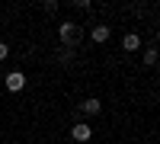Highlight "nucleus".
<instances>
[{
  "instance_id": "1",
  "label": "nucleus",
  "mask_w": 160,
  "mask_h": 144,
  "mask_svg": "<svg viewBox=\"0 0 160 144\" xmlns=\"http://www.w3.org/2000/svg\"><path fill=\"white\" fill-rule=\"evenodd\" d=\"M83 26L80 22H74V19H64L61 26H58V38H61V48H77L80 42H83Z\"/></svg>"
},
{
  "instance_id": "2",
  "label": "nucleus",
  "mask_w": 160,
  "mask_h": 144,
  "mask_svg": "<svg viewBox=\"0 0 160 144\" xmlns=\"http://www.w3.org/2000/svg\"><path fill=\"white\" fill-rule=\"evenodd\" d=\"M3 87L10 90V93H22V90H26V74L22 71H10L3 77Z\"/></svg>"
},
{
  "instance_id": "3",
  "label": "nucleus",
  "mask_w": 160,
  "mask_h": 144,
  "mask_svg": "<svg viewBox=\"0 0 160 144\" xmlns=\"http://www.w3.org/2000/svg\"><path fill=\"white\" fill-rule=\"evenodd\" d=\"M109 35H112V29H109L106 22H99V26H93V29H90V38H93L96 45H106V42H109Z\"/></svg>"
},
{
  "instance_id": "4",
  "label": "nucleus",
  "mask_w": 160,
  "mask_h": 144,
  "mask_svg": "<svg viewBox=\"0 0 160 144\" xmlns=\"http://www.w3.org/2000/svg\"><path fill=\"white\" fill-rule=\"evenodd\" d=\"M71 138H74V141H80V144H83V141H90V138H93V128H90L87 122H77V125L71 128Z\"/></svg>"
},
{
  "instance_id": "5",
  "label": "nucleus",
  "mask_w": 160,
  "mask_h": 144,
  "mask_svg": "<svg viewBox=\"0 0 160 144\" xmlns=\"http://www.w3.org/2000/svg\"><path fill=\"white\" fill-rule=\"evenodd\" d=\"M99 109H102V102L96 99V96H90V99H83V102H80V115H99Z\"/></svg>"
},
{
  "instance_id": "6",
  "label": "nucleus",
  "mask_w": 160,
  "mask_h": 144,
  "mask_svg": "<svg viewBox=\"0 0 160 144\" xmlns=\"http://www.w3.org/2000/svg\"><path fill=\"white\" fill-rule=\"evenodd\" d=\"M122 48H125V51H138V48H141V35H138V32H128V35L122 38Z\"/></svg>"
},
{
  "instance_id": "7",
  "label": "nucleus",
  "mask_w": 160,
  "mask_h": 144,
  "mask_svg": "<svg viewBox=\"0 0 160 144\" xmlns=\"http://www.w3.org/2000/svg\"><path fill=\"white\" fill-rule=\"evenodd\" d=\"M58 61H61V64H71V61H74V48H61V51H58Z\"/></svg>"
},
{
  "instance_id": "8",
  "label": "nucleus",
  "mask_w": 160,
  "mask_h": 144,
  "mask_svg": "<svg viewBox=\"0 0 160 144\" xmlns=\"http://www.w3.org/2000/svg\"><path fill=\"white\" fill-rule=\"evenodd\" d=\"M144 64H148V67L157 64V48H148V51H144Z\"/></svg>"
},
{
  "instance_id": "9",
  "label": "nucleus",
  "mask_w": 160,
  "mask_h": 144,
  "mask_svg": "<svg viewBox=\"0 0 160 144\" xmlns=\"http://www.w3.org/2000/svg\"><path fill=\"white\" fill-rule=\"evenodd\" d=\"M42 10H45V13H58V3H55V0H45Z\"/></svg>"
},
{
  "instance_id": "10",
  "label": "nucleus",
  "mask_w": 160,
  "mask_h": 144,
  "mask_svg": "<svg viewBox=\"0 0 160 144\" xmlns=\"http://www.w3.org/2000/svg\"><path fill=\"white\" fill-rule=\"evenodd\" d=\"M7 55H10V45H7V42H0V61H7Z\"/></svg>"
}]
</instances>
